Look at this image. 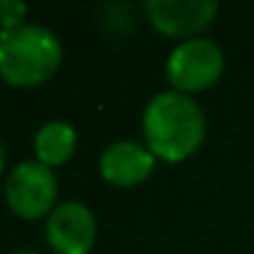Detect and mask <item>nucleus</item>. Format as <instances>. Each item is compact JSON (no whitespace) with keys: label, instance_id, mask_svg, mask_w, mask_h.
<instances>
[{"label":"nucleus","instance_id":"1","mask_svg":"<svg viewBox=\"0 0 254 254\" xmlns=\"http://www.w3.org/2000/svg\"><path fill=\"white\" fill-rule=\"evenodd\" d=\"M204 112L190 95L167 90L155 95L142 115L147 150L165 162H182L204 140Z\"/></svg>","mask_w":254,"mask_h":254},{"label":"nucleus","instance_id":"2","mask_svg":"<svg viewBox=\"0 0 254 254\" xmlns=\"http://www.w3.org/2000/svg\"><path fill=\"white\" fill-rule=\"evenodd\" d=\"M63 63L58 35L43 25L0 30V77L13 87H35L55 75Z\"/></svg>","mask_w":254,"mask_h":254},{"label":"nucleus","instance_id":"3","mask_svg":"<svg viewBox=\"0 0 254 254\" xmlns=\"http://www.w3.org/2000/svg\"><path fill=\"white\" fill-rule=\"evenodd\" d=\"M224 70V55L207 38L182 40L167 58L165 72L175 92H199L212 87Z\"/></svg>","mask_w":254,"mask_h":254},{"label":"nucleus","instance_id":"4","mask_svg":"<svg viewBox=\"0 0 254 254\" xmlns=\"http://www.w3.org/2000/svg\"><path fill=\"white\" fill-rule=\"evenodd\" d=\"M8 207L23 219H40L58 204V180L53 170L38 160L20 162L5 182Z\"/></svg>","mask_w":254,"mask_h":254},{"label":"nucleus","instance_id":"5","mask_svg":"<svg viewBox=\"0 0 254 254\" xmlns=\"http://www.w3.org/2000/svg\"><path fill=\"white\" fill-rule=\"evenodd\" d=\"M45 237L55 254H87L97 239V219L87 204L67 199L48 214Z\"/></svg>","mask_w":254,"mask_h":254},{"label":"nucleus","instance_id":"6","mask_svg":"<svg viewBox=\"0 0 254 254\" xmlns=\"http://www.w3.org/2000/svg\"><path fill=\"white\" fill-rule=\"evenodd\" d=\"M145 10L160 33L190 40L214 20L219 3L217 0H147Z\"/></svg>","mask_w":254,"mask_h":254},{"label":"nucleus","instance_id":"7","mask_svg":"<svg viewBox=\"0 0 254 254\" xmlns=\"http://www.w3.org/2000/svg\"><path fill=\"white\" fill-rule=\"evenodd\" d=\"M155 160L157 157L145 145L135 140H117L100 155V175L115 187H132L152 175Z\"/></svg>","mask_w":254,"mask_h":254},{"label":"nucleus","instance_id":"8","mask_svg":"<svg viewBox=\"0 0 254 254\" xmlns=\"http://www.w3.org/2000/svg\"><path fill=\"white\" fill-rule=\"evenodd\" d=\"M75 147H77V132L72 125H67L63 120L45 122L35 135L38 162L48 165L50 170L58 165H65L75 155Z\"/></svg>","mask_w":254,"mask_h":254},{"label":"nucleus","instance_id":"9","mask_svg":"<svg viewBox=\"0 0 254 254\" xmlns=\"http://www.w3.org/2000/svg\"><path fill=\"white\" fill-rule=\"evenodd\" d=\"M28 5L23 0H0V30H15L25 25Z\"/></svg>","mask_w":254,"mask_h":254},{"label":"nucleus","instance_id":"10","mask_svg":"<svg viewBox=\"0 0 254 254\" xmlns=\"http://www.w3.org/2000/svg\"><path fill=\"white\" fill-rule=\"evenodd\" d=\"M3 167H5V152H3V145H0V175H3Z\"/></svg>","mask_w":254,"mask_h":254},{"label":"nucleus","instance_id":"11","mask_svg":"<svg viewBox=\"0 0 254 254\" xmlns=\"http://www.w3.org/2000/svg\"><path fill=\"white\" fill-rule=\"evenodd\" d=\"M13 254H40V252H13Z\"/></svg>","mask_w":254,"mask_h":254}]
</instances>
